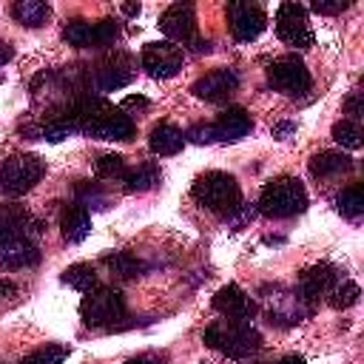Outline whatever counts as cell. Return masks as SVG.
I'll return each instance as SVG.
<instances>
[{
  "label": "cell",
  "instance_id": "6da1fadb",
  "mask_svg": "<svg viewBox=\"0 0 364 364\" xmlns=\"http://www.w3.org/2000/svg\"><path fill=\"white\" fill-rule=\"evenodd\" d=\"M74 119L77 131H85L97 139H111V142H125L134 136V119L105 102L102 97H82L74 105Z\"/></svg>",
  "mask_w": 364,
  "mask_h": 364
},
{
  "label": "cell",
  "instance_id": "7a4b0ae2",
  "mask_svg": "<svg viewBox=\"0 0 364 364\" xmlns=\"http://www.w3.org/2000/svg\"><path fill=\"white\" fill-rule=\"evenodd\" d=\"M191 196L208 208L210 213H219V216H230L233 210H239L242 205V191H239V182L225 173V171H208L202 173L193 188H191Z\"/></svg>",
  "mask_w": 364,
  "mask_h": 364
},
{
  "label": "cell",
  "instance_id": "3957f363",
  "mask_svg": "<svg viewBox=\"0 0 364 364\" xmlns=\"http://www.w3.org/2000/svg\"><path fill=\"white\" fill-rule=\"evenodd\" d=\"M307 208V191L296 176L270 179L259 193V210L270 219H290Z\"/></svg>",
  "mask_w": 364,
  "mask_h": 364
},
{
  "label": "cell",
  "instance_id": "277c9868",
  "mask_svg": "<svg viewBox=\"0 0 364 364\" xmlns=\"http://www.w3.org/2000/svg\"><path fill=\"white\" fill-rule=\"evenodd\" d=\"M205 344L230 358H247L262 347V336L250 327V321H216L205 330Z\"/></svg>",
  "mask_w": 364,
  "mask_h": 364
},
{
  "label": "cell",
  "instance_id": "5b68a950",
  "mask_svg": "<svg viewBox=\"0 0 364 364\" xmlns=\"http://www.w3.org/2000/svg\"><path fill=\"white\" fill-rule=\"evenodd\" d=\"M43 171H46V165H43L40 156H34V154H14V156L0 162V191L6 196H23V193H28L40 182Z\"/></svg>",
  "mask_w": 364,
  "mask_h": 364
},
{
  "label": "cell",
  "instance_id": "8992f818",
  "mask_svg": "<svg viewBox=\"0 0 364 364\" xmlns=\"http://www.w3.org/2000/svg\"><path fill=\"white\" fill-rule=\"evenodd\" d=\"M80 316L91 327H111L125 316V299L114 287H94L80 304Z\"/></svg>",
  "mask_w": 364,
  "mask_h": 364
},
{
  "label": "cell",
  "instance_id": "52a82bcc",
  "mask_svg": "<svg viewBox=\"0 0 364 364\" xmlns=\"http://www.w3.org/2000/svg\"><path fill=\"white\" fill-rule=\"evenodd\" d=\"M267 82L276 91L287 94V97H299V94H304L310 88V71L301 63V57L284 54V57H276L267 65Z\"/></svg>",
  "mask_w": 364,
  "mask_h": 364
},
{
  "label": "cell",
  "instance_id": "ba28073f",
  "mask_svg": "<svg viewBox=\"0 0 364 364\" xmlns=\"http://www.w3.org/2000/svg\"><path fill=\"white\" fill-rule=\"evenodd\" d=\"M276 34L282 43L293 48H307L313 46V31L307 23V9L299 3H282L276 9Z\"/></svg>",
  "mask_w": 364,
  "mask_h": 364
},
{
  "label": "cell",
  "instance_id": "9c48e42d",
  "mask_svg": "<svg viewBox=\"0 0 364 364\" xmlns=\"http://www.w3.org/2000/svg\"><path fill=\"white\" fill-rule=\"evenodd\" d=\"M40 262V250L31 236L17 230H0V264L9 270L34 267Z\"/></svg>",
  "mask_w": 364,
  "mask_h": 364
},
{
  "label": "cell",
  "instance_id": "30bf717a",
  "mask_svg": "<svg viewBox=\"0 0 364 364\" xmlns=\"http://www.w3.org/2000/svg\"><path fill=\"white\" fill-rule=\"evenodd\" d=\"M228 23H230V31L239 43H250L264 31L267 14L256 3L233 0V3H228Z\"/></svg>",
  "mask_w": 364,
  "mask_h": 364
},
{
  "label": "cell",
  "instance_id": "8fae6325",
  "mask_svg": "<svg viewBox=\"0 0 364 364\" xmlns=\"http://www.w3.org/2000/svg\"><path fill=\"white\" fill-rule=\"evenodd\" d=\"M134 74H136L134 57L125 51H114L94 68V85L100 91H117V88H125L134 80Z\"/></svg>",
  "mask_w": 364,
  "mask_h": 364
},
{
  "label": "cell",
  "instance_id": "7c38bea8",
  "mask_svg": "<svg viewBox=\"0 0 364 364\" xmlns=\"http://www.w3.org/2000/svg\"><path fill=\"white\" fill-rule=\"evenodd\" d=\"M142 68L154 77V80H168L173 77L179 68H182V48L162 40V43H148L142 48V57H139Z\"/></svg>",
  "mask_w": 364,
  "mask_h": 364
},
{
  "label": "cell",
  "instance_id": "4fadbf2b",
  "mask_svg": "<svg viewBox=\"0 0 364 364\" xmlns=\"http://www.w3.org/2000/svg\"><path fill=\"white\" fill-rule=\"evenodd\" d=\"M159 28L165 31V37H171L173 43H193L196 40V14L191 3H173L162 11L159 17Z\"/></svg>",
  "mask_w": 364,
  "mask_h": 364
},
{
  "label": "cell",
  "instance_id": "5bb4252c",
  "mask_svg": "<svg viewBox=\"0 0 364 364\" xmlns=\"http://www.w3.org/2000/svg\"><path fill=\"white\" fill-rule=\"evenodd\" d=\"M236 88H239V77H236L233 68H213V71H208L205 77H199V80L191 85V91H193L199 100H205V102H222V100H228Z\"/></svg>",
  "mask_w": 364,
  "mask_h": 364
},
{
  "label": "cell",
  "instance_id": "9a60e30c",
  "mask_svg": "<svg viewBox=\"0 0 364 364\" xmlns=\"http://www.w3.org/2000/svg\"><path fill=\"white\" fill-rule=\"evenodd\" d=\"M213 310L222 313L228 321H250L256 313V304L239 284H225L213 296Z\"/></svg>",
  "mask_w": 364,
  "mask_h": 364
},
{
  "label": "cell",
  "instance_id": "2e32d148",
  "mask_svg": "<svg viewBox=\"0 0 364 364\" xmlns=\"http://www.w3.org/2000/svg\"><path fill=\"white\" fill-rule=\"evenodd\" d=\"M250 128H253V119H250V114H247L242 105L225 108V111L216 117V122L210 125L213 139H222V142H239L242 136L250 134Z\"/></svg>",
  "mask_w": 364,
  "mask_h": 364
},
{
  "label": "cell",
  "instance_id": "e0dca14e",
  "mask_svg": "<svg viewBox=\"0 0 364 364\" xmlns=\"http://www.w3.org/2000/svg\"><path fill=\"white\" fill-rule=\"evenodd\" d=\"M336 279H338V273H336L333 264H324V262L321 264H313V267H307L299 276V296L307 299V301L321 299V296H327L336 287Z\"/></svg>",
  "mask_w": 364,
  "mask_h": 364
},
{
  "label": "cell",
  "instance_id": "ac0fdd59",
  "mask_svg": "<svg viewBox=\"0 0 364 364\" xmlns=\"http://www.w3.org/2000/svg\"><path fill=\"white\" fill-rule=\"evenodd\" d=\"M0 230H17L34 239L43 233V222L31 216L23 205H0Z\"/></svg>",
  "mask_w": 364,
  "mask_h": 364
},
{
  "label": "cell",
  "instance_id": "d6986e66",
  "mask_svg": "<svg viewBox=\"0 0 364 364\" xmlns=\"http://www.w3.org/2000/svg\"><path fill=\"white\" fill-rule=\"evenodd\" d=\"M60 230H63V239L77 245L82 242L88 233H91V216L82 205H65L63 213H60Z\"/></svg>",
  "mask_w": 364,
  "mask_h": 364
},
{
  "label": "cell",
  "instance_id": "ffe728a7",
  "mask_svg": "<svg viewBox=\"0 0 364 364\" xmlns=\"http://www.w3.org/2000/svg\"><path fill=\"white\" fill-rule=\"evenodd\" d=\"M148 145H151V151H154L156 156H173V154L182 151L185 134H182L176 125H171V122H159V125L151 128Z\"/></svg>",
  "mask_w": 364,
  "mask_h": 364
},
{
  "label": "cell",
  "instance_id": "44dd1931",
  "mask_svg": "<svg viewBox=\"0 0 364 364\" xmlns=\"http://www.w3.org/2000/svg\"><path fill=\"white\" fill-rule=\"evenodd\" d=\"M310 173L318 176V179H333V176H341L353 168V159L341 151H318L313 159H310Z\"/></svg>",
  "mask_w": 364,
  "mask_h": 364
},
{
  "label": "cell",
  "instance_id": "7402d4cb",
  "mask_svg": "<svg viewBox=\"0 0 364 364\" xmlns=\"http://www.w3.org/2000/svg\"><path fill=\"white\" fill-rule=\"evenodd\" d=\"M11 14L20 26L26 28H37V26H46V20L51 17V6L43 3V0H17L11 6Z\"/></svg>",
  "mask_w": 364,
  "mask_h": 364
},
{
  "label": "cell",
  "instance_id": "603a6c76",
  "mask_svg": "<svg viewBox=\"0 0 364 364\" xmlns=\"http://www.w3.org/2000/svg\"><path fill=\"white\" fill-rule=\"evenodd\" d=\"M159 168L154 165V162H142V165H136V168H131L128 173H125V191L128 193H145V191H151V188H156V182H159Z\"/></svg>",
  "mask_w": 364,
  "mask_h": 364
},
{
  "label": "cell",
  "instance_id": "cb8c5ba5",
  "mask_svg": "<svg viewBox=\"0 0 364 364\" xmlns=\"http://www.w3.org/2000/svg\"><path fill=\"white\" fill-rule=\"evenodd\" d=\"M336 208H338L341 216L358 219L364 213V185L361 182H353V185L341 188V193L336 196Z\"/></svg>",
  "mask_w": 364,
  "mask_h": 364
},
{
  "label": "cell",
  "instance_id": "d4e9b609",
  "mask_svg": "<svg viewBox=\"0 0 364 364\" xmlns=\"http://www.w3.org/2000/svg\"><path fill=\"white\" fill-rule=\"evenodd\" d=\"M63 40L74 48H91L97 46V23H88V20H71L65 28H63Z\"/></svg>",
  "mask_w": 364,
  "mask_h": 364
},
{
  "label": "cell",
  "instance_id": "484cf974",
  "mask_svg": "<svg viewBox=\"0 0 364 364\" xmlns=\"http://www.w3.org/2000/svg\"><path fill=\"white\" fill-rule=\"evenodd\" d=\"M102 264L117 276V279H136L142 273V262L125 250H117V253H108L102 259Z\"/></svg>",
  "mask_w": 364,
  "mask_h": 364
},
{
  "label": "cell",
  "instance_id": "4316f807",
  "mask_svg": "<svg viewBox=\"0 0 364 364\" xmlns=\"http://www.w3.org/2000/svg\"><path fill=\"white\" fill-rule=\"evenodd\" d=\"M63 282H65L68 287H74V290L88 293V290H94V287H97V273H94V267H91V264L77 262V264H68V267L63 270Z\"/></svg>",
  "mask_w": 364,
  "mask_h": 364
},
{
  "label": "cell",
  "instance_id": "83f0119b",
  "mask_svg": "<svg viewBox=\"0 0 364 364\" xmlns=\"http://www.w3.org/2000/svg\"><path fill=\"white\" fill-rule=\"evenodd\" d=\"M94 173L100 179H111V182H122L125 173H128V165L119 154H100L94 159Z\"/></svg>",
  "mask_w": 364,
  "mask_h": 364
},
{
  "label": "cell",
  "instance_id": "f1b7e54d",
  "mask_svg": "<svg viewBox=\"0 0 364 364\" xmlns=\"http://www.w3.org/2000/svg\"><path fill=\"white\" fill-rule=\"evenodd\" d=\"M361 136H364V134H361L358 122H353V119H341V122H336V125H333V139H336L338 145L350 148V151L361 148V142H364Z\"/></svg>",
  "mask_w": 364,
  "mask_h": 364
},
{
  "label": "cell",
  "instance_id": "f546056e",
  "mask_svg": "<svg viewBox=\"0 0 364 364\" xmlns=\"http://www.w3.org/2000/svg\"><path fill=\"white\" fill-rule=\"evenodd\" d=\"M65 355H68L65 344H46V347H37L34 353H28L20 364H63Z\"/></svg>",
  "mask_w": 364,
  "mask_h": 364
},
{
  "label": "cell",
  "instance_id": "4dcf8cb0",
  "mask_svg": "<svg viewBox=\"0 0 364 364\" xmlns=\"http://www.w3.org/2000/svg\"><path fill=\"white\" fill-rule=\"evenodd\" d=\"M77 205H82L85 210L88 208H108V193L97 188V182H80L77 185Z\"/></svg>",
  "mask_w": 364,
  "mask_h": 364
},
{
  "label": "cell",
  "instance_id": "1f68e13d",
  "mask_svg": "<svg viewBox=\"0 0 364 364\" xmlns=\"http://www.w3.org/2000/svg\"><path fill=\"white\" fill-rule=\"evenodd\" d=\"M358 296H361L358 284H355V282H344V284H336V287L330 290V304H333L336 310H347V307H353V304L358 301Z\"/></svg>",
  "mask_w": 364,
  "mask_h": 364
},
{
  "label": "cell",
  "instance_id": "d6a6232c",
  "mask_svg": "<svg viewBox=\"0 0 364 364\" xmlns=\"http://www.w3.org/2000/svg\"><path fill=\"white\" fill-rule=\"evenodd\" d=\"M350 6V0H316L313 3V11L316 14H338Z\"/></svg>",
  "mask_w": 364,
  "mask_h": 364
},
{
  "label": "cell",
  "instance_id": "836d02e7",
  "mask_svg": "<svg viewBox=\"0 0 364 364\" xmlns=\"http://www.w3.org/2000/svg\"><path fill=\"white\" fill-rule=\"evenodd\" d=\"M185 139H191V142H196V145L213 142V131H210V125H193V128L185 134Z\"/></svg>",
  "mask_w": 364,
  "mask_h": 364
},
{
  "label": "cell",
  "instance_id": "e575fe53",
  "mask_svg": "<svg viewBox=\"0 0 364 364\" xmlns=\"http://www.w3.org/2000/svg\"><path fill=\"white\" fill-rule=\"evenodd\" d=\"M344 111H347V114L353 117V122H355V119H358V117L364 114V105H361V94H358V91L347 97V102H344Z\"/></svg>",
  "mask_w": 364,
  "mask_h": 364
},
{
  "label": "cell",
  "instance_id": "d590c367",
  "mask_svg": "<svg viewBox=\"0 0 364 364\" xmlns=\"http://www.w3.org/2000/svg\"><path fill=\"white\" fill-rule=\"evenodd\" d=\"M148 108V100L145 97H125L119 111H145Z\"/></svg>",
  "mask_w": 364,
  "mask_h": 364
},
{
  "label": "cell",
  "instance_id": "8d00e7d4",
  "mask_svg": "<svg viewBox=\"0 0 364 364\" xmlns=\"http://www.w3.org/2000/svg\"><path fill=\"white\" fill-rule=\"evenodd\" d=\"M296 131V125L293 122H279L276 128H273V136H279V139H284L287 134H293Z\"/></svg>",
  "mask_w": 364,
  "mask_h": 364
},
{
  "label": "cell",
  "instance_id": "74e56055",
  "mask_svg": "<svg viewBox=\"0 0 364 364\" xmlns=\"http://www.w3.org/2000/svg\"><path fill=\"white\" fill-rule=\"evenodd\" d=\"M11 57H14V48H11L6 40H0V65H6Z\"/></svg>",
  "mask_w": 364,
  "mask_h": 364
},
{
  "label": "cell",
  "instance_id": "f35d334b",
  "mask_svg": "<svg viewBox=\"0 0 364 364\" xmlns=\"http://www.w3.org/2000/svg\"><path fill=\"white\" fill-rule=\"evenodd\" d=\"M125 364H159V358H156V355H151V353H145V355H136V358H128Z\"/></svg>",
  "mask_w": 364,
  "mask_h": 364
},
{
  "label": "cell",
  "instance_id": "ab89813d",
  "mask_svg": "<svg viewBox=\"0 0 364 364\" xmlns=\"http://www.w3.org/2000/svg\"><path fill=\"white\" fill-rule=\"evenodd\" d=\"M17 293V284L11 282H0V296H14Z\"/></svg>",
  "mask_w": 364,
  "mask_h": 364
},
{
  "label": "cell",
  "instance_id": "60d3db41",
  "mask_svg": "<svg viewBox=\"0 0 364 364\" xmlns=\"http://www.w3.org/2000/svg\"><path fill=\"white\" fill-rule=\"evenodd\" d=\"M276 364H304V358H301V355H284V358H279Z\"/></svg>",
  "mask_w": 364,
  "mask_h": 364
},
{
  "label": "cell",
  "instance_id": "b9f144b4",
  "mask_svg": "<svg viewBox=\"0 0 364 364\" xmlns=\"http://www.w3.org/2000/svg\"><path fill=\"white\" fill-rule=\"evenodd\" d=\"M125 14H139V6H125Z\"/></svg>",
  "mask_w": 364,
  "mask_h": 364
}]
</instances>
